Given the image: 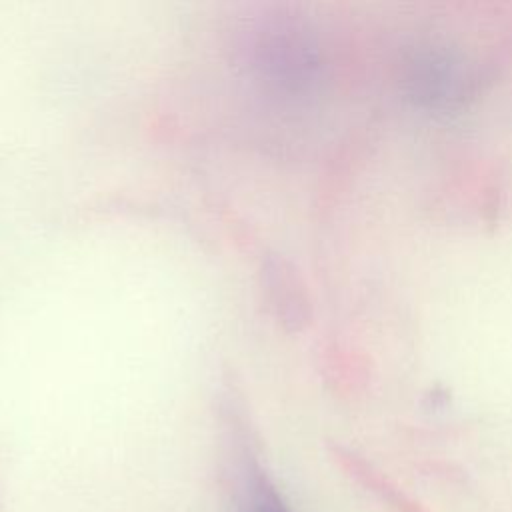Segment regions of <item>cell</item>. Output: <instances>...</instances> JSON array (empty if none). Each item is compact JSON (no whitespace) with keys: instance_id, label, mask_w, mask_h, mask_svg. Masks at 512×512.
I'll use <instances>...</instances> for the list:
<instances>
[{"instance_id":"cell-1","label":"cell","mask_w":512,"mask_h":512,"mask_svg":"<svg viewBox=\"0 0 512 512\" xmlns=\"http://www.w3.org/2000/svg\"><path fill=\"white\" fill-rule=\"evenodd\" d=\"M244 512H290L278 494L266 486L262 480H254L246 492L244 500Z\"/></svg>"}]
</instances>
